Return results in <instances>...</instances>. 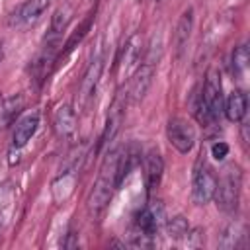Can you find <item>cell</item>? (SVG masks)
I'll use <instances>...</instances> for the list:
<instances>
[{"mask_svg": "<svg viewBox=\"0 0 250 250\" xmlns=\"http://www.w3.org/2000/svg\"><path fill=\"white\" fill-rule=\"evenodd\" d=\"M117 160H119V150L117 148L107 150V154L104 156V162H102L98 180L94 182V186H92V189L88 193L86 211H88V217L92 221H100L102 219V215L105 213V209H107V205L111 201L113 189L117 188L115 186Z\"/></svg>", "mask_w": 250, "mask_h": 250, "instance_id": "6da1fadb", "label": "cell"}, {"mask_svg": "<svg viewBox=\"0 0 250 250\" xmlns=\"http://www.w3.org/2000/svg\"><path fill=\"white\" fill-rule=\"evenodd\" d=\"M240 188H242L240 168L236 164L225 168L221 180H217V188L213 195V199L217 201V207L225 213H234L240 201Z\"/></svg>", "mask_w": 250, "mask_h": 250, "instance_id": "7a4b0ae2", "label": "cell"}, {"mask_svg": "<svg viewBox=\"0 0 250 250\" xmlns=\"http://www.w3.org/2000/svg\"><path fill=\"white\" fill-rule=\"evenodd\" d=\"M166 137H168L170 145L178 152H182V154L189 152L193 148V145H195V129L184 117H172L168 121V125H166Z\"/></svg>", "mask_w": 250, "mask_h": 250, "instance_id": "3957f363", "label": "cell"}, {"mask_svg": "<svg viewBox=\"0 0 250 250\" xmlns=\"http://www.w3.org/2000/svg\"><path fill=\"white\" fill-rule=\"evenodd\" d=\"M154 72H156V64H154V62L141 61V64L135 68V74L131 76L129 90H127V100H129L131 104L143 102V98L146 96V92H148V88H150V84H152Z\"/></svg>", "mask_w": 250, "mask_h": 250, "instance_id": "277c9868", "label": "cell"}, {"mask_svg": "<svg viewBox=\"0 0 250 250\" xmlns=\"http://www.w3.org/2000/svg\"><path fill=\"white\" fill-rule=\"evenodd\" d=\"M215 188H217V176L213 174V170L207 166L197 168L191 182V201L195 205L209 203L215 195Z\"/></svg>", "mask_w": 250, "mask_h": 250, "instance_id": "5b68a950", "label": "cell"}, {"mask_svg": "<svg viewBox=\"0 0 250 250\" xmlns=\"http://www.w3.org/2000/svg\"><path fill=\"white\" fill-rule=\"evenodd\" d=\"M102 68H104V57L96 55L92 59V62L88 64V68L84 72V78L80 82V90H78V107L80 109L88 107L90 100L94 98L98 82H100V76H102Z\"/></svg>", "mask_w": 250, "mask_h": 250, "instance_id": "8992f818", "label": "cell"}, {"mask_svg": "<svg viewBox=\"0 0 250 250\" xmlns=\"http://www.w3.org/2000/svg\"><path fill=\"white\" fill-rule=\"evenodd\" d=\"M164 223H166V213H164L162 201H150L135 215V221H133V225L137 229H141L152 236L158 232L160 227H164Z\"/></svg>", "mask_w": 250, "mask_h": 250, "instance_id": "52a82bcc", "label": "cell"}, {"mask_svg": "<svg viewBox=\"0 0 250 250\" xmlns=\"http://www.w3.org/2000/svg\"><path fill=\"white\" fill-rule=\"evenodd\" d=\"M201 98L205 100V104L211 109V113L219 119V115L223 111V84H221V74H219L217 68H209L207 70Z\"/></svg>", "mask_w": 250, "mask_h": 250, "instance_id": "ba28073f", "label": "cell"}, {"mask_svg": "<svg viewBox=\"0 0 250 250\" xmlns=\"http://www.w3.org/2000/svg\"><path fill=\"white\" fill-rule=\"evenodd\" d=\"M125 105H127V90H119L117 96L113 98L111 105H109V113H107V121H105V129H104L100 146L107 145L115 139V135L119 131V125L123 121V115H125Z\"/></svg>", "mask_w": 250, "mask_h": 250, "instance_id": "9c48e42d", "label": "cell"}, {"mask_svg": "<svg viewBox=\"0 0 250 250\" xmlns=\"http://www.w3.org/2000/svg\"><path fill=\"white\" fill-rule=\"evenodd\" d=\"M143 39L139 33L131 35L129 41L125 43L123 51H121V57H119V74L121 76H129L143 61Z\"/></svg>", "mask_w": 250, "mask_h": 250, "instance_id": "30bf717a", "label": "cell"}, {"mask_svg": "<svg viewBox=\"0 0 250 250\" xmlns=\"http://www.w3.org/2000/svg\"><path fill=\"white\" fill-rule=\"evenodd\" d=\"M143 166H145V186H146V191L152 193L160 182H162V174H164V160L160 156L158 150H148L143 158Z\"/></svg>", "mask_w": 250, "mask_h": 250, "instance_id": "8fae6325", "label": "cell"}, {"mask_svg": "<svg viewBox=\"0 0 250 250\" xmlns=\"http://www.w3.org/2000/svg\"><path fill=\"white\" fill-rule=\"evenodd\" d=\"M141 162V148L137 143H129L125 146L123 152H119V160H117V176H115V186L119 188L129 176L131 172L139 166Z\"/></svg>", "mask_w": 250, "mask_h": 250, "instance_id": "7c38bea8", "label": "cell"}, {"mask_svg": "<svg viewBox=\"0 0 250 250\" xmlns=\"http://www.w3.org/2000/svg\"><path fill=\"white\" fill-rule=\"evenodd\" d=\"M37 125H39V111H31V113L23 115L16 123V127H14V133H12V148L25 146L31 141V137L35 135Z\"/></svg>", "mask_w": 250, "mask_h": 250, "instance_id": "4fadbf2b", "label": "cell"}, {"mask_svg": "<svg viewBox=\"0 0 250 250\" xmlns=\"http://www.w3.org/2000/svg\"><path fill=\"white\" fill-rule=\"evenodd\" d=\"M51 4V0H25L21 6H18V10L12 14L10 23L12 25H27L33 23Z\"/></svg>", "mask_w": 250, "mask_h": 250, "instance_id": "5bb4252c", "label": "cell"}, {"mask_svg": "<svg viewBox=\"0 0 250 250\" xmlns=\"http://www.w3.org/2000/svg\"><path fill=\"white\" fill-rule=\"evenodd\" d=\"M76 111L70 105H61L53 117V129L59 139H70L76 133Z\"/></svg>", "mask_w": 250, "mask_h": 250, "instance_id": "9a60e30c", "label": "cell"}, {"mask_svg": "<svg viewBox=\"0 0 250 250\" xmlns=\"http://www.w3.org/2000/svg\"><path fill=\"white\" fill-rule=\"evenodd\" d=\"M191 29H193V8H188L180 16L176 31H174V49H176V57L178 59L184 57V51H186L188 41L191 37Z\"/></svg>", "mask_w": 250, "mask_h": 250, "instance_id": "2e32d148", "label": "cell"}, {"mask_svg": "<svg viewBox=\"0 0 250 250\" xmlns=\"http://www.w3.org/2000/svg\"><path fill=\"white\" fill-rule=\"evenodd\" d=\"M223 111H225L229 121H232V123L242 121L246 117V111H248V96L242 90H232L229 94L227 102L223 104Z\"/></svg>", "mask_w": 250, "mask_h": 250, "instance_id": "e0dca14e", "label": "cell"}, {"mask_svg": "<svg viewBox=\"0 0 250 250\" xmlns=\"http://www.w3.org/2000/svg\"><path fill=\"white\" fill-rule=\"evenodd\" d=\"M244 236H246L244 227H242L240 223H230V225L223 230V234H221V238H219V248H225V250L238 248V246L242 244V238H244Z\"/></svg>", "mask_w": 250, "mask_h": 250, "instance_id": "ac0fdd59", "label": "cell"}, {"mask_svg": "<svg viewBox=\"0 0 250 250\" xmlns=\"http://www.w3.org/2000/svg\"><path fill=\"white\" fill-rule=\"evenodd\" d=\"M164 225H166V232H168V236L174 238V240H184L186 234H188V230H189V225H188L186 217H182V215L172 217V219L166 221Z\"/></svg>", "mask_w": 250, "mask_h": 250, "instance_id": "d6986e66", "label": "cell"}, {"mask_svg": "<svg viewBox=\"0 0 250 250\" xmlns=\"http://www.w3.org/2000/svg\"><path fill=\"white\" fill-rule=\"evenodd\" d=\"M70 16H72V10H70L68 6H62V8H59V10L55 12V16H53V20H51V35H53V37L61 35V33L66 29V25H68V21H70Z\"/></svg>", "mask_w": 250, "mask_h": 250, "instance_id": "ffe728a7", "label": "cell"}, {"mask_svg": "<svg viewBox=\"0 0 250 250\" xmlns=\"http://www.w3.org/2000/svg\"><path fill=\"white\" fill-rule=\"evenodd\" d=\"M248 61H250L248 45H246V43H242V45H238V47L234 49V53H232V74L240 76V74L246 70Z\"/></svg>", "mask_w": 250, "mask_h": 250, "instance_id": "44dd1931", "label": "cell"}, {"mask_svg": "<svg viewBox=\"0 0 250 250\" xmlns=\"http://www.w3.org/2000/svg\"><path fill=\"white\" fill-rule=\"evenodd\" d=\"M152 238H154L152 234H148V232L137 229L135 225H131V229H129V246H133V248H150Z\"/></svg>", "mask_w": 250, "mask_h": 250, "instance_id": "7402d4cb", "label": "cell"}, {"mask_svg": "<svg viewBox=\"0 0 250 250\" xmlns=\"http://www.w3.org/2000/svg\"><path fill=\"white\" fill-rule=\"evenodd\" d=\"M211 156L215 160H225L229 156V145L225 141H217L211 145Z\"/></svg>", "mask_w": 250, "mask_h": 250, "instance_id": "603a6c76", "label": "cell"}, {"mask_svg": "<svg viewBox=\"0 0 250 250\" xmlns=\"http://www.w3.org/2000/svg\"><path fill=\"white\" fill-rule=\"evenodd\" d=\"M62 246H64V248H76V246H78V234L68 232V240H66Z\"/></svg>", "mask_w": 250, "mask_h": 250, "instance_id": "cb8c5ba5", "label": "cell"}, {"mask_svg": "<svg viewBox=\"0 0 250 250\" xmlns=\"http://www.w3.org/2000/svg\"><path fill=\"white\" fill-rule=\"evenodd\" d=\"M2 229H4V215L0 213V232H2Z\"/></svg>", "mask_w": 250, "mask_h": 250, "instance_id": "d4e9b609", "label": "cell"}, {"mask_svg": "<svg viewBox=\"0 0 250 250\" xmlns=\"http://www.w3.org/2000/svg\"><path fill=\"white\" fill-rule=\"evenodd\" d=\"M0 113H2V100H0Z\"/></svg>", "mask_w": 250, "mask_h": 250, "instance_id": "484cf974", "label": "cell"}, {"mask_svg": "<svg viewBox=\"0 0 250 250\" xmlns=\"http://www.w3.org/2000/svg\"><path fill=\"white\" fill-rule=\"evenodd\" d=\"M152 2H160V0H152Z\"/></svg>", "mask_w": 250, "mask_h": 250, "instance_id": "4316f807", "label": "cell"}]
</instances>
